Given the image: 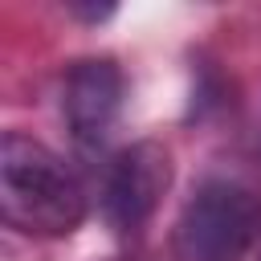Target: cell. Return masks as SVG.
I'll return each instance as SVG.
<instances>
[{
  "instance_id": "6da1fadb",
  "label": "cell",
  "mask_w": 261,
  "mask_h": 261,
  "mask_svg": "<svg viewBox=\"0 0 261 261\" xmlns=\"http://www.w3.org/2000/svg\"><path fill=\"white\" fill-rule=\"evenodd\" d=\"M0 216L24 237H69L86 220V192L45 143L8 130L0 139Z\"/></svg>"
},
{
  "instance_id": "7a4b0ae2",
  "label": "cell",
  "mask_w": 261,
  "mask_h": 261,
  "mask_svg": "<svg viewBox=\"0 0 261 261\" xmlns=\"http://www.w3.org/2000/svg\"><path fill=\"white\" fill-rule=\"evenodd\" d=\"M261 228V200L237 179H204L179 208L159 261H245Z\"/></svg>"
},
{
  "instance_id": "3957f363",
  "label": "cell",
  "mask_w": 261,
  "mask_h": 261,
  "mask_svg": "<svg viewBox=\"0 0 261 261\" xmlns=\"http://www.w3.org/2000/svg\"><path fill=\"white\" fill-rule=\"evenodd\" d=\"M167 188H171L167 147L147 139V143H135V147L118 151L106 167V179H102V212H106L110 228L122 232V237L139 232L155 216Z\"/></svg>"
},
{
  "instance_id": "277c9868",
  "label": "cell",
  "mask_w": 261,
  "mask_h": 261,
  "mask_svg": "<svg viewBox=\"0 0 261 261\" xmlns=\"http://www.w3.org/2000/svg\"><path fill=\"white\" fill-rule=\"evenodd\" d=\"M122 98H126V82L110 57L73 61L61 82V114L69 122V135L86 151L102 147L122 114Z\"/></svg>"
},
{
  "instance_id": "5b68a950",
  "label": "cell",
  "mask_w": 261,
  "mask_h": 261,
  "mask_svg": "<svg viewBox=\"0 0 261 261\" xmlns=\"http://www.w3.org/2000/svg\"><path fill=\"white\" fill-rule=\"evenodd\" d=\"M69 12L73 16H86V20H106L114 12V4H102V8H94V4H69Z\"/></svg>"
}]
</instances>
